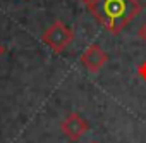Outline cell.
Segmentation results:
<instances>
[{
  "label": "cell",
  "mask_w": 146,
  "mask_h": 143,
  "mask_svg": "<svg viewBox=\"0 0 146 143\" xmlns=\"http://www.w3.org/2000/svg\"><path fill=\"white\" fill-rule=\"evenodd\" d=\"M107 60H108V53L96 43L90 45L81 55V64L90 71V73H98V71L107 64Z\"/></svg>",
  "instance_id": "obj_4"
},
{
  "label": "cell",
  "mask_w": 146,
  "mask_h": 143,
  "mask_svg": "<svg viewBox=\"0 0 146 143\" xmlns=\"http://www.w3.org/2000/svg\"><path fill=\"white\" fill-rule=\"evenodd\" d=\"M93 143H98V141H93Z\"/></svg>",
  "instance_id": "obj_9"
},
{
  "label": "cell",
  "mask_w": 146,
  "mask_h": 143,
  "mask_svg": "<svg viewBox=\"0 0 146 143\" xmlns=\"http://www.w3.org/2000/svg\"><path fill=\"white\" fill-rule=\"evenodd\" d=\"M4 53H5V47H4V45H2V43H0V57H2V55H4Z\"/></svg>",
  "instance_id": "obj_7"
},
{
  "label": "cell",
  "mask_w": 146,
  "mask_h": 143,
  "mask_svg": "<svg viewBox=\"0 0 146 143\" xmlns=\"http://www.w3.org/2000/svg\"><path fill=\"white\" fill-rule=\"evenodd\" d=\"M90 129V124L86 119H83L79 114L70 112L62 122H60V131L64 133V136H67L70 141H78L79 138L84 136V133Z\"/></svg>",
  "instance_id": "obj_3"
},
{
  "label": "cell",
  "mask_w": 146,
  "mask_h": 143,
  "mask_svg": "<svg viewBox=\"0 0 146 143\" xmlns=\"http://www.w3.org/2000/svg\"><path fill=\"white\" fill-rule=\"evenodd\" d=\"M139 74H141V76H143V78L146 80V62H144V64H143V65L139 67Z\"/></svg>",
  "instance_id": "obj_6"
},
{
  "label": "cell",
  "mask_w": 146,
  "mask_h": 143,
  "mask_svg": "<svg viewBox=\"0 0 146 143\" xmlns=\"http://www.w3.org/2000/svg\"><path fill=\"white\" fill-rule=\"evenodd\" d=\"M137 36L146 43V23H143V24L139 26V29H137Z\"/></svg>",
  "instance_id": "obj_5"
},
{
  "label": "cell",
  "mask_w": 146,
  "mask_h": 143,
  "mask_svg": "<svg viewBox=\"0 0 146 143\" xmlns=\"http://www.w3.org/2000/svg\"><path fill=\"white\" fill-rule=\"evenodd\" d=\"M72 40H74V33L62 21H53L41 35V41L55 53H62L72 43Z\"/></svg>",
  "instance_id": "obj_2"
},
{
  "label": "cell",
  "mask_w": 146,
  "mask_h": 143,
  "mask_svg": "<svg viewBox=\"0 0 146 143\" xmlns=\"http://www.w3.org/2000/svg\"><path fill=\"white\" fill-rule=\"evenodd\" d=\"M90 12L112 35H119L139 12L141 4L137 0H95L88 5Z\"/></svg>",
  "instance_id": "obj_1"
},
{
  "label": "cell",
  "mask_w": 146,
  "mask_h": 143,
  "mask_svg": "<svg viewBox=\"0 0 146 143\" xmlns=\"http://www.w3.org/2000/svg\"><path fill=\"white\" fill-rule=\"evenodd\" d=\"M81 2H83V4H86V7H88L91 2H95V0H81Z\"/></svg>",
  "instance_id": "obj_8"
}]
</instances>
